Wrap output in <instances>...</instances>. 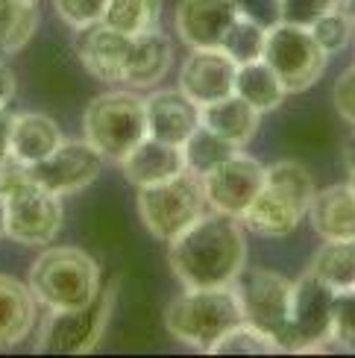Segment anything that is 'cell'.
Wrapping results in <instances>:
<instances>
[{"instance_id": "26", "label": "cell", "mask_w": 355, "mask_h": 358, "mask_svg": "<svg viewBox=\"0 0 355 358\" xmlns=\"http://www.w3.org/2000/svg\"><path fill=\"white\" fill-rule=\"evenodd\" d=\"M38 29L36 0H0V56L24 50Z\"/></svg>"}, {"instance_id": "40", "label": "cell", "mask_w": 355, "mask_h": 358, "mask_svg": "<svg viewBox=\"0 0 355 358\" xmlns=\"http://www.w3.org/2000/svg\"><path fill=\"white\" fill-rule=\"evenodd\" d=\"M341 153H344V165H347L349 176H355V132H352V136H347Z\"/></svg>"}, {"instance_id": "28", "label": "cell", "mask_w": 355, "mask_h": 358, "mask_svg": "<svg viewBox=\"0 0 355 358\" xmlns=\"http://www.w3.org/2000/svg\"><path fill=\"white\" fill-rule=\"evenodd\" d=\"M161 12V0H109L103 12V24L124 36H138L153 29Z\"/></svg>"}, {"instance_id": "38", "label": "cell", "mask_w": 355, "mask_h": 358, "mask_svg": "<svg viewBox=\"0 0 355 358\" xmlns=\"http://www.w3.org/2000/svg\"><path fill=\"white\" fill-rule=\"evenodd\" d=\"M15 88H18V80L6 62H0V109H6L12 97H15Z\"/></svg>"}, {"instance_id": "13", "label": "cell", "mask_w": 355, "mask_h": 358, "mask_svg": "<svg viewBox=\"0 0 355 358\" xmlns=\"http://www.w3.org/2000/svg\"><path fill=\"white\" fill-rule=\"evenodd\" d=\"M235 71L238 65L220 48H194L180 68V88L197 106H209L235 92Z\"/></svg>"}, {"instance_id": "17", "label": "cell", "mask_w": 355, "mask_h": 358, "mask_svg": "<svg viewBox=\"0 0 355 358\" xmlns=\"http://www.w3.org/2000/svg\"><path fill=\"white\" fill-rule=\"evenodd\" d=\"M132 36H124L106 24H92L80 29L77 38V56L88 73H94L100 83H124L126 56H129Z\"/></svg>"}, {"instance_id": "8", "label": "cell", "mask_w": 355, "mask_h": 358, "mask_svg": "<svg viewBox=\"0 0 355 358\" xmlns=\"http://www.w3.org/2000/svg\"><path fill=\"white\" fill-rule=\"evenodd\" d=\"M332 303L335 291L312 271H305L291 288V320L285 352H314L323 350L332 332Z\"/></svg>"}, {"instance_id": "14", "label": "cell", "mask_w": 355, "mask_h": 358, "mask_svg": "<svg viewBox=\"0 0 355 358\" xmlns=\"http://www.w3.org/2000/svg\"><path fill=\"white\" fill-rule=\"evenodd\" d=\"M238 18L235 0H180L173 15L176 36L191 50L194 48H220L226 29Z\"/></svg>"}, {"instance_id": "3", "label": "cell", "mask_w": 355, "mask_h": 358, "mask_svg": "<svg viewBox=\"0 0 355 358\" xmlns=\"http://www.w3.org/2000/svg\"><path fill=\"white\" fill-rule=\"evenodd\" d=\"M27 285L48 308H82L100 296V267L85 250L50 247L33 262Z\"/></svg>"}, {"instance_id": "41", "label": "cell", "mask_w": 355, "mask_h": 358, "mask_svg": "<svg viewBox=\"0 0 355 358\" xmlns=\"http://www.w3.org/2000/svg\"><path fill=\"white\" fill-rule=\"evenodd\" d=\"M338 9H341L355 27V0H338Z\"/></svg>"}, {"instance_id": "30", "label": "cell", "mask_w": 355, "mask_h": 358, "mask_svg": "<svg viewBox=\"0 0 355 358\" xmlns=\"http://www.w3.org/2000/svg\"><path fill=\"white\" fill-rule=\"evenodd\" d=\"M212 352L215 355H268V352H279V347L270 335H264L261 329L244 320L220 338L212 347Z\"/></svg>"}, {"instance_id": "23", "label": "cell", "mask_w": 355, "mask_h": 358, "mask_svg": "<svg viewBox=\"0 0 355 358\" xmlns=\"http://www.w3.org/2000/svg\"><path fill=\"white\" fill-rule=\"evenodd\" d=\"M62 141H65V136L53 117L38 115V112L15 115L9 153H15L21 162H27V165H36V162L48 159Z\"/></svg>"}, {"instance_id": "39", "label": "cell", "mask_w": 355, "mask_h": 358, "mask_svg": "<svg viewBox=\"0 0 355 358\" xmlns=\"http://www.w3.org/2000/svg\"><path fill=\"white\" fill-rule=\"evenodd\" d=\"M12 121L15 115L9 109H0V156L9 153V141H12Z\"/></svg>"}, {"instance_id": "33", "label": "cell", "mask_w": 355, "mask_h": 358, "mask_svg": "<svg viewBox=\"0 0 355 358\" xmlns=\"http://www.w3.org/2000/svg\"><path fill=\"white\" fill-rule=\"evenodd\" d=\"M106 3L109 0H53V9L68 27H73L80 33V29L103 21Z\"/></svg>"}, {"instance_id": "19", "label": "cell", "mask_w": 355, "mask_h": 358, "mask_svg": "<svg viewBox=\"0 0 355 358\" xmlns=\"http://www.w3.org/2000/svg\"><path fill=\"white\" fill-rule=\"evenodd\" d=\"M308 220L323 241H352L355 238V185L338 182L314 191L308 206Z\"/></svg>"}, {"instance_id": "37", "label": "cell", "mask_w": 355, "mask_h": 358, "mask_svg": "<svg viewBox=\"0 0 355 358\" xmlns=\"http://www.w3.org/2000/svg\"><path fill=\"white\" fill-rule=\"evenodd\" d=\"M332 103H335L338 115H341L347 124L355 127V65H349V68L341 73V77L335 80Z\"/></svg>"}, {"instance_id": "43", "label": "cell", "mask_w": 355, "mask_h": 358, "mask_svg": "<svg viewBox=\"0 0 355 358\" xmlns=\"http://www.w3.org/2000/svg\"><path fill=\"white\" fill-rule=\"evenodd\" d=\"M349 179H352V185H355V176H349Z\"/></svg>"}, {"instance_id": "21", "label": "cell", "mask_w": 355, "mask_h": 358, "mask_svg": "<svg viewBox=\"0 0 355 358\" xmlns=\"http://www.w3.org/2000/svg\"><path fill=\"white\" fill-rule=\"evenodd\" d=\"M38 300L21 279L0 273V350H12L33 332Z\"/></svg>"}, {"instance_id": "10", "label": "cell", "mask_w": 355, "mask_h": 358, "mask_svg": "<svg viewBox=\"0 0 355 358\" xmlns=\"http://www.w3.org/2000/svg\"><path fill=\"white\" fill-rule=\"evenodd\" d=\"M62 197L38 182H29L6 197V238L24 247H48L62 229Z\"/></svg>"}, {"instance_id": "12", "label": "cell", "mask_w": 355, "mask_h": 358, "mask_svg": "<svg viewBox=\"0 0 355 358\" xmlns=\"http://www.w3.org/2000/svg\"><path fill=\"white\" fill-rule=\"evenodd\" d=\"M33 182L48 188L56 197H68L88 188L103 171V156L88 141H62L56 150L29 165Z\"/></svg>"}, {"instance_id": "42", "label": "cell", "mask_w": 355, "mask_h": 358, "mask_svg": "<svg viewBox=\"0 0 355 358\" xmlns=\"http://www.w3.org/2000/svg\"><path fill=\"white\" fill-rule=\"evenodd\" d=\"M0 238H6V197L0 194Z\"/></svg>"}, {"instance_id": "22", "label": "cell", "mask_w": 355, "mask_h": 358, "mask_svg": "<svg viewBox=\"0 0 355 358\" xmlns=\"http://www.w3.org/2000/svg\"><path fill=\"white\" fill-rule=\"evenodd\" d=\"M200 124L209 127L212 132H217V136H224L235 147H247L259 136L261 112L253 109L247 100H241L232 92L224 100H215V103H209V106H200Z\"/></svg>"}, {"instance_id": "32", "label": "cell", "mask_w": 355, "mask_h": 358, "mask_svg": "<svg viewBox=\"0 0 355 358\" xmlns=\"http://www.w3.org/2000/svg\"><path fill=\"white\" fill-rule=\"evenodd\" d=\"M329 341L347 352H355V288L335 291Z\"/></svg>"}, {"instance_id": "20", "label": "cell", "mask_w": 355, "mask_h": 358, "mask_svg": "<svg viewBox=\"0 0 355 358\" xmlns=\"http://www.w3.org/2000/svg\"><path fill=\"white\" fill-rule=\"evenodd\" d=\"M173 62V48L168 36H161L159 29H144V33L132 36L129 41V56H126V71L124 83L132 88H153L165 80Z\"/></svg>"}, {"instance_id": "16", "label": "cell", "mask_w": 355, "mask_h": 358, "mask_svg": "<svg viewBox=\"0 0 355 358\" xmlns=\"http://www.w3.org/2000/svg\"><path fill=\"white\" fill-rule=\"evenodd\" d=\"M305 215H308V206L303 200H297L285 188H279V185L264 179V185L256 194V200L249 203L247 212L241 215V223L256 235L282 238V235H291L294 229H297Z\"/></svg>"}, {"instance_id": "4", "label": "cell", "mask_w": 355, "mask_h": 358, "mask_svg": "<svg viewBox=\"0 0 355 358\" xmlns=\"http://www.w3.org/2000/svg\"><path fill=\"white\" fill-rule=\"evenodd\" d=\"M136 203L141 223L159 241H173L200 215H205V206H209L203 191V176L191 171H182L153 185H141Z\"/></svg>"}, {"instance_id": "11", "label": "cell", "mask_w": 355, "mask_h": 358, "mask_svg": "<svg viewBox=\"0 0 355 358\" xmlns=\"http://www.w3.org/2000/svg\"><path fill=\"white\" fill-rule=\"evenodd\" d=\"M264 168L259 159L244 156L241 150L229 156L226 162H220L217 168H212L203 176V191L205 203L212 206V212L232 215L238 217L247 212V206L256 200V194L264 185Z\"/></svg>"}, {"instance_id": "34", "label": "cell", "mask_w": 355, "mask_h": 358, "mask_svg": "<svg viewBox=\"0 0 355 358\" xmlns=\"http://www.w3.org/2000/svg\"><path fill=\"white\" fill-rule=\"evenodd\" d=\"M338 6V0H282V21L297 27H312L323 12Z\"/></svg>"}, {"instance_id": "36", "label": "cell", "mask_w": 355, "mask_h": 358, "mask_svg": "<svg viewBox=\"0 0 355 358\" xmlns=\"http://www.w3.org/2000/svg\"><path fill=\"white\" fill-rule=\"evenodd\" d=\"M29 182H33V171H29L27 162H21L15 153L0 156V194L3 197H9L12 191H18Z\"/></svg>"}, {"instance_id": "27", "label": "cell", "mask_w": 355, "mask_h": 358, "mask_svg": "<svg viewBox=\"0 0 355 358\" xmlns=\"http://www.w3.org/2000/svg\"><path fill=\"white\" fill-rule=\"evenodd\" d=\"M241 147H235L232 141H226L224 136H217L209 127H197L188 136V141L182 144V156H185V168L197 176H205L212 168H217L220 162H226L229 156H235Z\"/></svg>"}, {"instance_id": "35", "label": "cell", "mask_w": 355, "mask_h": 358, "mask_svg": "<svg viewBox=\"0 0 355 358\" xmlns=\"http://www.w3.org/2000/svg\"><path fill=\"white\" fill-rule=\"evenodd\" d=\"M235 3H238L241 18L259 24L261 29L282 24V0H235Z\"/></svg>"}, {"instance_id": "1", "label": "cell", "mask_w": 355, "mask_h": 358, "mask_svg": "<svg viewBox=\"0 0 355 358\" xmlns=\"http://www.w3.org/2000/svg\"><path fill=\"white\" fill-rule=\"evenodd\" d=\"M168 244V264L185 288L232 285L247 264L244 223L232 215L205 212Z\"/></svg>"}, {"instance_id": "5", "label": "cell", "mask_w": 355, "mask_h": 358, "mask_svg": "<svg viewBox=\"0 0 355 358\" xmlns=\"http://www.w3.org/2000/svg\"><path fill=\"white\" fill-rule=\"evenodd\" d=\"M82 132L103 159L121 162L132 147L147 138L144 97L132 92H106L94 97L82 115Z\"/></svg>"}, {"instance_id": "31", "label": "cell", "mask_w": 355, "mask_h": 358, "mask_svg": "<svg viewBox=\"0 0 355 358\" xmlns=\"http://www.w3.org/2000/svg\"><path fill=\"white\" fill-rule=\"evenodd\" d=\"M308 33H312L314 41L320 44L323 50H326V56H332V53H341V50L349 48V41H352V21L335 6L329 12H323L320 18L308 27Z\"/></svg>"}, {"instance_id": "18", "label": "cell", "mask_w": 355, "mask_h": 358, "mask_svg": "<svg viewBox=\"0 0 355 358\" xmlns=\"http://www.w3.org/2000/svg\"><path fill=\"white\" fill-rule=\"evenodd\" d=\"M117 168H121L126 182H132L136 188L153 185V182H161V179H171L176 173L188 171L182 147L159 141L153 136H147L144 141H138L136 147H132V150L117 162Z\"/></svg>"}, {"instance_id": "2", "label": "cell", "mask_w": 355, "mask_h": 358, "mask_svg": "<svg viewBox=\"0 0 355 358\" xmlns=\"http://www.w3.org/2000/svg\"><path fill=\"white\" fill-rule=\"evenodd\" d=\"M238 323H244V311L232 285L185 288L165 311V329L180 344L203 352H212L217 341Z\"/></svg>"}, {"instance_id": "6", "label": "cell", "mask_w": 355, "mask_h": 358, "mask_svg": "<svg viewBox=\"0 0 355 358\" xmlns=\"http://www.w3.org/2000/svg\"><path fill=\"white\" fill-rule=\"evenodd\" d=\"M232 288L238 294L244 320L264 335H270L279 352H285L294 282L276 271H268V267H253V271H241Z\"/></svg>"}, {"instance_id": "29", "label": "cell", "mask_w": 355, "mask_h": 358, "mask_svg": "<svg viewBox=\"0 0 355 358\" xmlns=\"http://www.w3.org/2000/svg\"><path fill=\"white\" fill-rule=\"evenodd\" d=\"M264 44H268V29H261L259 24L247 21V18H235L232 27L226 29L224 41H220V50H224L235 65L244 62H256L264 56Z\"/></svg>"}, {"instance_id": "25", "label": "cell", "mask_w": 355, "mask_h": 358, "mask_svg": "<svg viewBox=\"0 0 355 358\" xmlns=\"http://www.w3.org/2000/svg\"><path fill=\"white\" fill-rule=\"evenodd\" d=\"M308 271L323 279L332 291L355 288V238L352 241H323L308 262Z\"/></svg>"}, {"instance_id": "24", "label": "cell", "mask_w": 355, "mask_h": 358, "mask_svg": "<svg viewBox=\"0 0 355 358\" xmlns=\"http://www.w3.org/2000/svg\"><path fill=\"white\" fill-rule=\"evenodd\" d=\"M235 94L264 115L282 106L288 97V88L264 59H256V62L238 65V71H235Z\"/></svg>"}, {"instance_id": "7", "label": "cell", "mask_w": 355, "mask_h": 358, "mask_svg": "<svg viewBox=\"0 0 355 358\" xmlns=\"http://www.w3.org/2000/svg\"><path fill=\"white\" fill-rule=\"evenodd\" d=\"M261 59L276 71V77L282 80L288 94H294L317 85L323 71H326L329 56L314 41V36L308 33V27L282 21L273 29H268V44H264Z\"/></svg>"}, {"instance_id": "15", "label": "cell", "mask_w": 355, "mask_h": 358, "mask_svg": "<svg viewBox=\"0 0 355 358\" xmlns=\"http://www.w3.org/2000/svg\"><path fill=\"white\" fill-rule=\"evenodd\" d=\"M147 112V136L182 147L188 136L200 127V106L182 88H159L144 97Z\"/></svg>"}, {"instance_id": "9", "label": "cell", "mask_w": 355, "mask_h": 358, "mask_svg": "<svg viewBox=\"0 0 355 358\" xmlns=\"http://www.w3.org/2000/svg\"><path fill=\"white\" fill-rule=\"evenodd\" d=\"M115 296L112 291L100 294L94 303L82 308H59L48 311L41 323L38 335V352H53V355H82L97 347L112 315Z\"/></svg>"}]
</instances>
